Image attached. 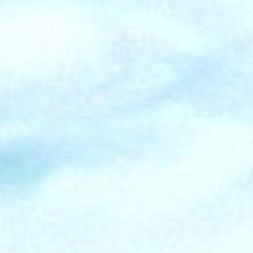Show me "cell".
<instances>
[{
	"mask_svg": "<svg viewBox=\"0 0 253 253\" xmlns=\"http://www.w3.org/2000/svg\"><path fill=\"white\" fill-rule=\"evenodd\" d=\"M43 160L24 150H0V190L28 186L42 176Z\"/></svg>",
	"mask_w": 253,
	"mask_h": 253,
	"instance_id": "6da1fadb",
	"label": "cell"
}]
</instances>
